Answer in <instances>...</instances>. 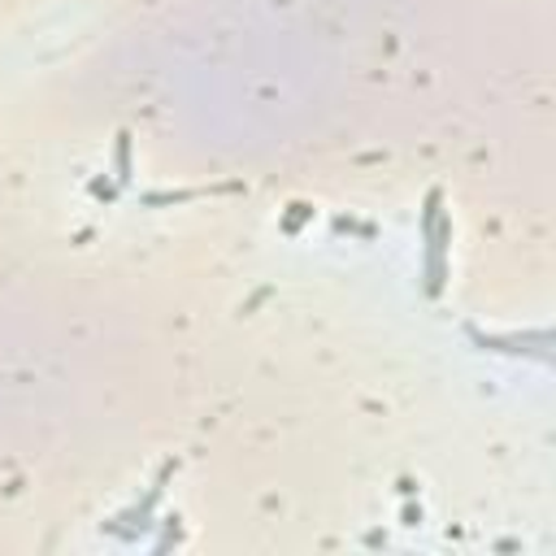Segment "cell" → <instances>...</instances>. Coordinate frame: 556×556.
Here are the masks:
<instances>
[{
	"instance_id": "cell-1",
	"label": "cell",
	"mask_w": 556,
	"mask_h": 556,
	"mask_svg": "<svg viewBox=\"0 0 556 556\" xmlns=\"http://www.w3.org/2000/svg\"><path fill=\"white\" fill-rule=\"evenodd\" d=\"M443 195L439 191H426V204H421V243H426V265H421V278H426V295H443V282H447V248H452V217L439 208Z\"/></svg>"
},
{
	"instance_id": "cell-2",
	"label": "cell",
	"mask_w": 556,
	"mask_h": 556,
	"mask_svg": "<svg viewBox=\"0 0 556 556\" xmlns=\"http://www.w3.org/2000/svg\"><path fill=\"white\" fill-rule=\"evenodd\" d=\"M469 339H473L482 352H504V356H534V361H552V334H547V330H534V334H482V330H469Z\"/></svg>"
},
{
	"instance_id": "cell-3",
	"label": "cell",
	"mask_w": 556,
	"mask_h": 556,
	"mask_svg": "<svg viewBox=\"0 0 556 556\" xmlns=\"http://www.w3.org/2000/svg\"><path fill=\"white\" fill-rule=\"evenodd\" d=\"M113 161H117V187H130V178H135V169H130V135L122 130L117 135V148H113Z\"/></svg>"
},
{
	"instance_id": "cell-4",
	"label": "cell",
	"mask_w": 556,
	"mask_h": 556,
	"mask_svg": "<svg viewBox=\"0 0 556 556\" xmlns=\"http://www.w3.org/2000/svg\"><path fill=\"white\" fill-rule=\"evenodd\" d=\"M91 195H104V200H109V195H113V182H109V178H96V182H91Z\"/></svg>"
}]
</instances>
